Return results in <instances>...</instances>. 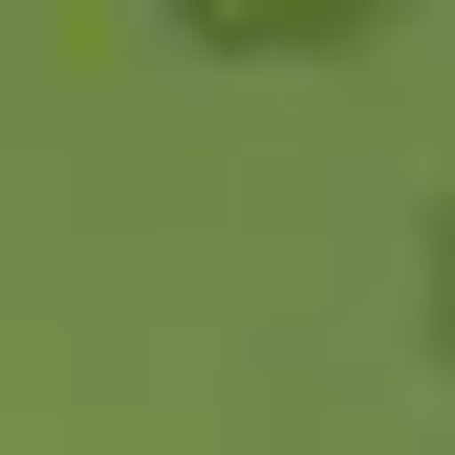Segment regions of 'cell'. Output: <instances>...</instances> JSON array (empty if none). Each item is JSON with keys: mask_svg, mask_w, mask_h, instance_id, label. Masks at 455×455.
<instances>
[{"mask_svg": "<svg viewBox=\"0 0 455 455\" xmlns=\"http://www.w3.org/2000/svg\"><path fill=\"white\" fill-rule=\"evenodd\" d=\"M196 22H325V0H196Z\"/></svg>", "mask_w": 455, "mask_h": 455, "instance_id": "cell-1", "label": "cell"}]
</instances>
